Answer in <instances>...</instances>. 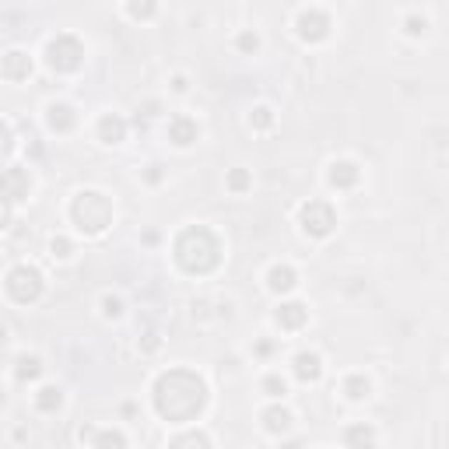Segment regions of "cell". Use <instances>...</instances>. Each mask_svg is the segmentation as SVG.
Returning <instances> with one entry per match:
<instances>
[{"instance_id":"ffe728a7","label":"cell","mask_w":449,"mask_h":449,"mask_svg":"<svg viewBox=\"0 0 449 449\" xmlns=\"http://www.w3.org/2000/svg\"><path fill=\"white\" fill-rule=\"evenodd\" d=\"M155 11H158L155 0H126V14L133 21H148V18H155Z\"/></svg>"},{"instance_id":"83f0119b","label":"cell","mask_w":449,"mask_h":449,"mask_svg":"<svg viewBox=\"0 0 449 449\" xmlns=\"http://www.w3.org/2000/svg\"><path fill=\"white\" fill-rule=\"evenodd\" d=\"M344 443H375V432L372 428H348Z\"/></svg>"},{"instance_id":"5bb4252c","label":"cell","mask_w":449,"mask_h":449,"mask_svg":"<svg viewBox=\"0 0 449 449\" xmlns=\"http://www.w3.org/2000/svg\"><path fill=\"white\" fill-rule=\"evenodd\" d=\"M32 74V60L21 53V49H11L7 56H4V78L7 81H25Z\"/></svg>"},{"instance_id":"9c48e42d","label":"cell","mask_w":449,"mask_h":449,"mask_svg":"<svg viewBox=\"0 0 449 449\" xmlns=\"http://www.w3.org/2000/svg\"><path fill=\"white\" fill-rule=\"evenodd\" d=\"M358 179H362V168L355 162H330L327 183L333 190H351V186H358Z\"/></svg>"},{"instance_id":"5b68a950","label":"cell","mask_w":449,"mask_h":449,"mask_svg":"<svg viewBox=\"0 0 449 449\" xmlns=\"http://www.w3.org/2000/svg\"><path fill=\"white\" fill-rule=\"evenodd\" d=\"M42 291V274L29 263H18L11 274H7V295L14 302H36Z\"/></svg>"},{"instance_id":"d6986e66","label":"cell","mask_w":449,"mask_h":449,"mask_svg":"<svg viewBox=\"0 0 449 449\" xmlns=\"http://www.w3.org/2000/svg\"><path fill=\"white\" fill-rule=\"evenodd\" d=\"M260 390H263V393H267L271 400H285V397H288V379L281 375V372H267V375H263V386H260Z\"/></svg>"},{"instance_id":"8992f818","label":"cell","mask_w":449,"mask_h":449,"mask_svg":"<svg viewBox=\"0 0 449 449\" xmlns=\"http://www.w3.org/2000/svg\"><path fill=\"white\" fill-rule=\"evenodd\" d=\"M330 29H333V21H330L327 11H320V7H306V11H298V18H295V32H298L302 42L330 39Z\"/></svg>"},{"instance_id":"f1b7e54d","label":"cell","mask_w":449,"mask_h":449,"mask_svg":"<svg viewBox=\"0 0 449 449\" xmlns=\"http://www.w3.org/2000/svg\"><path fill=\"white\" fill-rule=\"evenodd\" d=\"M236 46H239V53H256V49H260V36H256V32H243V36L236 39Z\"/></svg>"},{"instance_id":"4dcf8cb0","label":"cell","mask_w":449,"mask_h":449,"mask_svg":"<svg viewBox=\"0 0 449 449\" xmlns=\"http://www.w3.org/2000/svg\"><path fill=\"white\" fill-rule=\"evenodd\" d=\"M162 165H148V172H144V179H148V183H162Z\"/></svg>"},{"instance_id":"4fadbf2b","label":"cell","mask_w":449,"mask_h":449,"mask_svg":"<svg viewBox=\"0 0 449 449\" xmlns=\"http://www.w3.org/2000/svg\"><path fill=\"white\" fill-rule=\"evenodd\" d=\"M46 123H49V130H56V133H67L78 116H74V109L67 106V102H49L46 106Z\"/></svg>"},{"instance_id":"ac0fdd59","label":"cell","mask_w":449,"mask_h":449,"mask_svg":"<svg viewBox=\"0 0 449 449\" xmlns=\"http://www.w3.org/2000/svg\"><path fill=\"white\" fill-rule=\"evenodd\" d=\"M344 397H348V400H368V397H372V383H368L362 372L348 375V379H344Z\"/></svg>"},{"instance_id":"d4e9b609","label":"cell","mask_w":449,"mask_h":449,"mask_svg":"<svg viewBox=\"0 0 449 449\" xmlns=\"http://www.w3.org/2000/svg\"><path fill=\"white\" fill-rule=\"evenodd\" d=\"M102 316H106V320H120L123 316V298L120 295H102Z\"/></svg>"},{"instance_id":"30bf717a","label":"cell","mask_w":449,"mask_h":449,"mask_svg":"<svg viewBox=\"0 0 449 449\" xmlns=\"http://www.w3.org/2000/svg\"><path fill=\"white\" fill-rule=\"evenodd\" d=\"M274 323L281 330H298L309 323V309L302 306V302H281L278 306V313H274Z\"/></svg>"},{"instance_id":"6da1fadb","label":"cell","mask_w":449,"mask_h":449,"mask_svg":"<svg viewBox=\"0 0 449 449\" xmlns=\"http://www.w3.org/2000/svg\"><path fill=\"white\" fill-rule=\"evenodd\" d=\"M207 404L204 379L190 368H168L155 379V410L172 425H190Z\"/></svg>"},{"instance_id":"2e32d148","label":"cell","mask_w":449,"mask_h":449,"mask_svg":"<svg viewBox=\"0 0 449 449\" xmlns=\"http://www.w3.org/2000/svg\"><path fill=\"white\" fill-rule=\"evenodd\" d=\"M260 418H263V428H267L271 435H285L288 428H291V421H295L288 408H267Z\"/></svg>"},{"instance_id":"7402d4cb","label":"cell","mask_w":449,"mask_h":449,"mask_svg":"<svg viewBox=\"0 0 449 449\" xmlns=\"http://www.w3.org/2000/svg\"><path fill=\"white\" fill-rule=\"evenodd\" d=\"M225 186H228L236 197H243L246 190L253 186V179H249V172H246V168H232V172H228V179H225Z\"/></svg>"},{"instance_id":"484cf974","label":"cell","mask_w":449,"mask_h":449,"mask_svg":"<svg viewBox=\"0 0 449 449\" xmlns=\"http://www.w3.org/2000/svg\"><path fill=\"white\" fill-rule=\"evenodd\" d=\"M49 253H53L56 260H71V256H74V243L64 239V236H60V239H49Z\"/></svg>"},{"instance_id":"f546056e","label":"cell","mask_w":449,"mask_h":449,"mask_svg":"<svg viewBox=\"0 0 449 449\" xmlns=\"http://www.w3.org/2000/svg\"><path fill=\"white\" fill-rule=\"evenodd\" d=\"M91 443H116V446H126V435H120V432H102V435H95Z\"/></svg>"},{"instance_id":"52a82bcc","label":"cell","mask_w":449,"mask_h":449,"mask_svg":"<svg viewBox=\"0 0 449 449\" xmlns=\"http://www.w3.org/2000/svg\"><path fill=\"white\" fill-rule=\"evenodd\" d=\"M291 372H295L298 383H320V375H323V358H320L316 351H298V355L291 358Z\"/></svg>"},{"instance_id":"277c9868","label":"cell","mask_w":449,"mask_h":449,"mask_svg":"<svg viewBox=\"0 0 449 449\" xmlns=\"http://www.w3.org/2000/svg\"><path fill=\"white\" fill-rule=\"evenodd\" d=\"M46 64L53 71H78L84 64V46L74 36H56V39L46 42Z\"/></svg>"},{"instance_id":"7a4b0ae2","label":"cell","mask_w":449,"mask_h":449,"mask_svg":"<svg viewBox=\"0 0 449 449\" xmlns=\"http://www.w3.org/2000/svg\"><path fill=\"white\" fill-rule=\"evenodd\" d=\"M71 221L84 236H102L113 225V201L99 190H81L71 204Z\"/></svg>"},{"instance_id":"1f68e13d","label":"cell","mask_w":449,"mask_h":449,"mask_svg":"<svg viewBox=\"0 0 449 449\" xmlns=\"http://www.w3.org/2000/svg\"><path fill=\"white\" fill-rule=\"evenodd\" d=\"M186 88H190V81H186V74H176V78H172V91H176V95H183Z\"/></svg>"},{"instance_id":"d6a6232c","label":"cell","mask_w":449,"mask_h":449,"mask_svg":"<svg viewBox=\"0 0 449 449\" xmlns=\"http://www.w3.org/2000/svg\"><path fill=\"white\" fill-rule=\"evenodd\" d=\"M271 351H274L271 340H260V344H256V355H271Z\"/></svg>"},{"instance_id":"44dd1931","label":"cell","mask_w":449,"mask_h":449,"mask_svg":"<svg viewBox=\"0 0 449 449\" xmlns=\"http://www.w3.org/2000/svg\"><path fill=\"white\" fill-rule=\"evenodd\" d=\"M249 126H253V130H271V126H274V109H271V106L249 109Z\"/></svg>"},{"instance_id":"603a6c76","label":"cell","mask_w":449,"mask_h":449,"mask_svg":"<svg viewBox=\"0 0 449 449\" xmlns=\"http://www.w3.org/2000/svg\"><path fill=\"white\" fill-rule=\"evenodd\" d=\"M14 375H18L21 383H25V379H36V375H42V362L36 358V355H29V358H21V362H18Z\"/></svg>"},{"instance_id":"8fae6325","label":"cell","mask_w":449,"mask_h":449,"mask_svg":"<svg viewBox=\"0 0 449 449\" xmlns=\"http://www.w3.org/2000/svg\"><path fill=\"white\" fill-rule=\"evenodd\" d=\"M267 288H271L274 295H291V291L298 288V274H295V267H288V263H274V267L267 271Z\"/></svg>"},{"instance_id":"4316f807","label":"cell","mask_w":449,"mask_h":449,"mask_svg":"<svg viewBox=\"0 0 449 449\" xmlns=\"http://www.w3.org/2000/svg\"><path fill=\"white\" fill-rule=\"evenodd\" d=\"M168 443H172V446H190V443H201V446H211L214 439H211V435H204V432H186V435H172Z\"/></svg>"},{"instance_id":"9a60e30c","label":"cell","mask_w":449,"mask_h":449,"mask_svg":"<svg viewBox=\"0 0 449 449\" xmlns=\"http://www.w3.org/2000/svg\"><path fill=\"white\" fill-rule=\"evenodd\" d=\"M4 183H7V201H11V204H14V201H21V193L29 197V190H32V176H29V172H21V168H7Z\"/></svg>"},{"instance_id":"cb8c5ba5","label":"cell","mask_w":449,"mask_h":449,"mask_svg":"<svg viewBox=\"0 0 449 449\" xmlns=\"http://www.w3.org/2000/svg\"><path fill=\"white\" fill-rule=\"evenodd\" d=\"M404 32H408L410 39L428 36V18H425V14H408V18H404Z\"/></svg>"},{"instance_id":"ba28073f","label":"cell","mask_w":449,"mask_h":449,"mask_svg":"<svg viewBox=\"0 0 449 449\" xmlns=\"http://www.w3.org/2000/svg\"><path fill=\"white\" fill-rule=\"evenodd\" d=\"M197 137H201V123L197 120H190V116H172L168 120V141L176 148H190V144H197Z\"/></svg>"},{"instance_id":"3957f363","label":"cell","mask_w":449,"mask_h":449,"mask_svg":"<svg viewBox=\"0 0 449 449\" xmlns=\"http://www.w3.org/2000/svg\"><path fill=\"white\" fill-rule=\"evenodd\" d=\"M298 225H302V236L327 239L330 232L337 228V211L327 201H309V204L298 207Z\"/></svg>"},{"instance_id":"7c38bea8","label":"cell","mask_w":449,"mask_h":449,"mask_svg":"<svg viewBox=\"0 0 449 449\" xmlns=\"http://www.w3.org/2000/svg\"><path fill=\"white\" fill-rule=\"evenodd\" d=\"M95 137L102 141V144H123L126 141V120L116 116V113H106L99 126H95Z\"/></svg>"},{"instance_id":"e0dca14e","label":"cell","mask_w":449,"mask_h":449,"mask_svg":"<svg viewBox=\"0 0 449 449\" xmlns=\"http://www.w3.org/2000/svg\"><path fill=\"white\" fill-rule=\"evenodd\" d=\"M32 400H36V410L53 414V410L64 408V390H60V386H39V393H36Z\"/></svg>"}]
</instances>
